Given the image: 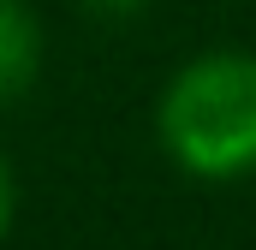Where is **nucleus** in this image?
Here are the masks:
<instances>
[{"mask_svg":"<svg viewBox=\"0 0 256 250\" xmlns=\"http://www.w3.org/2000/svg\"><path fill=\"white\" fill-rule=\"evenodd\" d=\"M42 66V24L30 0H0V108H12Z\"/></svg>","mask_w":256,"mask_h":250,"instance_id":"2","label":"nucleus"},{"mask_svg":"<svg viewBox=\"0 0 256 250\" xmlns=\"http://www.w3.org/2000/svg\"><path fill=\"white\" fill-rule=\"evenodd\" d=\"M12 214H18V185H12V167L0 155V238L12 232Z\"/></svg>","mask_w":256,"mask_h":250,"instance_id":"3","label":"nucleus"},{"mask_svg":"<svg viewBox=\"0 0 256 250\" xmlns=\"http://www.w3.org/2000/svg\"><path fill=\"white\" fill-rule=\"evenodd\" d=\"M143 6H149V0H84V12H96V18H114V24H120V18H137Z\"/></svg>","mask_w":256,"mask_h":250,"instance_id":"4","label":"nucleus"},{"mask_svg":"<svg viewBox=\"0 0 256 250\" xmlns=\"http://www.w3.org/2000/svg\"><path fill=\"white\" fill-rule=\"evenodd\" d=\"M161 143L196 179H244L256 173V54L214 48L173 72L161 90Z\"/></svg>","mask_w":256,"mask_h":250,"instance_id":"1","label":"nucleus"}]
</instances>
